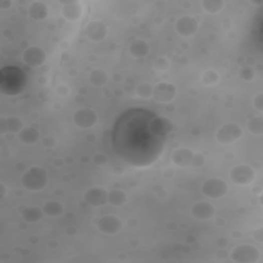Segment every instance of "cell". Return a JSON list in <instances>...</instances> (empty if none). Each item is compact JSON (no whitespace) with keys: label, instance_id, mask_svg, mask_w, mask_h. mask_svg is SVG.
<instances>
[{"label":"cell","instance_id":"cell-1","mask_svg":"<svg viewBox=\"0 0 263 263\" xmlns=\"http://www.w3.org/2000/svg\"><path fill=\"white\" fill-rule=\"evenodd\" d=\"M26 84L24 72L15 67H6L0 72V91L7 96H15L21 93Z\"/></svg>","mask_w":263,"mask_h":263},{"label":"cell","instance_id":"cell-2","mask_svg":"<svg viewBox=\"0 0 263 263\" xmlns=\"http://www.w3.org/2000/svg\"><path fill=\"white\" fill-rule=\"evenodd\" d=\"M49 182L48 172L42 167L30 168L21 178L22 185L31 191L44 189Z\"/></svg>","mask_w":263,"mask_h":263},{"label":"cell","instance_id":"cell-3","mask_svg":"<svg viewBox=\"0 0 263 263\" xmlns=\"http://www.w3.org/2000/svg\"><path fill=\"white\" fill-rule=\"evenodd\" d=\"M201 191L207 197L218 199L226 195L228 192V185L223 179L210 178L203 183Z\"/></svg>","mask_w":263,"mask_h":263},{"label":"cell","instance_id":"cell-4","mask_svg":"<svg viewBox=\"0 0 263 263\" xmlns=\"http://www.w3.org/2000/svg\"><path fill=\"white\" fill-rule=\"evenodd\" d=\"M230 257L236 263H255L260 258V251L252 245H239L232 250Z\"/></svg>","mask_w":263,"mask_h":263},{"label":"cell","instance_id":"cell-5","mask_svg":"<svg viewBox=\"0 0 263 263\" xmlns=\"http://www.w3.org/2000/svg\"><path fill=\"white\" fill-rule=\"evenodd\" d=\"M242 136L241 128L236 124H225L219 128L216 133V140L219 143L229 145L239 140Z\"/></svg>","mask_w":263,"mask_h":263},{"label":"cell","instance_id":"cell-6","mask_svg":"<svg viewBox=\"0 0 263 263\" xmlns=\"http://www.w3.org/2000/svg\"><path fill=\"white\" fill-rule=\"evenodd\" d=\"M256 174L252 167L248 165H238L230 170L229 178L236 185H249L255 180Z\"/></svg>","mask_w":263,"mask_h":263},{"label":"cell","instance_id":"cell-7","mask_svg":"<svg viewBox=\"0 0 263 263\" xmlns=\"http://www.w3.org/2000/svg\"><path fill=\"white\" fill-rule=\"evenodd\" d=\"M149 131L155 137L165 138L174 131V124L168 117L156 116L150 121Z\"/></svg>","mask_w":263,"mask_h":263},{"label":"cell","instance_id":"cell-8","mask_svg":"<svg viewBox=\"0 0 263 263\" xmlns=\"http://www.w3.org/2000/svg\"><path fill=\"white\" fill-rule=\"evenodd\" d=\"M73 121L79 129H91L97 124L98 115L96 111L91 108H82L74 112Z\"/></svg>","mask_w":263,"mask_h":263},{"label":"cell","instance_id":"cell-9","mask_svg":"<svg viewBox=\"0 0 263 263\" xmlns=\"http://www.w3.org/2000/svg\"><path fill=\"white\" fill-rule=\"evenodd\" d=\"M124 223L118 217L113 215H106L101 217L98 221V229L104 233L113 235L118 233L121 229H123Z\"/></svg>","mask_w":263,"mask_h":263},{"label":"cell","instance_id":"cell-10","mask_svg":"<svg viewBox=\"0 0 263 263\" xmlns=\"http://www.w3.org/2000/svg\"><path fill=\"white\" fill-rule=\"evenodd\" d=\"M23 60L29 67L36 68L45 64L47 54L43 48L36 46L29 47L23 54Z\"/></svg>","mask_w":263,"mask_h":263},{"label":"cell","instance_id":"cell-11","mask_svg":"<svg viewBox=\"0 0 263 263\" xmlns=\"http://www.w3.org/2000/svg\"><path fill=\"white\" fill-rule=\"evenodd\" d=\"M85 203L93 207H101L108 203V192L102 187H91L84 195Z\"/></svg>","mask_w":263,"mask_h":263},{"label":"cell","instance_id":"cell-12","mask_svg":"<svg viewBox=\"0 0 263 263\" xmlns=\"http://www.w3.org/2000/svg\"><path fill=\"white\" fill-rule=\"evenodd\" d=\"M177 90L169 83H159L153 88V99L159 103H169L175 99Z\"/></svg>","mask_w":263,"mask_h":263},{"label":"cell","instance_id":"cell-13","mask_svg":"<svg viewBox=\"0 0 263 263\" xmlns=\"http://www.w3.org/2000/svg\"><path fill=\"white\" fill-rule=\"evenodd\" d=\"M86 36L94 43L102 42L108 34V28L102 21H91L85 30Z\"/></svg>","mask_w":263,"mask_h":263},{"label":"cell","instance_id":"cell-14","mask_svg":"<svg viewBox=\"0 0 263 263\" xmlns=\"http://www.w3.org/2000/svg\"><path fill=\"white\" fill-rule=\"evenodd\" d=\"M176 31L184 37H190L194 35L198 30V23L196 20L189 16H183L177 20L175 24Z\"/></svg>","mask_w":263,"mask_h":263},{"label":"cell","instance_id":"cell-15","mask_svg":"<svg viewBox=\"0 0 263 263\" xmlns=\"http://www.w3.org/2000/svg\"><path fill=\"white\" fill-rule=\"evenodd\" d=\"M63 5L62 7V16L69 22H76L82 18L84 9L79 2L71 0V2L61 3Z\"/></svg>","mask_w":263,"mask_h":263},{"label":"cell","instance_id":"cell-16","mask_svg":"<svg viewBox=\"0 0 263 263\" xmlns=\"http://www.w3.org/2000/svg\"><path fill=\"white\" fill-rule=\"evenodd\" d=\"M171 158L176 166L181 168H186L188 166H192L194 152L186 147L177 148L173 151Z\"/></svg>","mask_w":263,"mask_h":263},{"label":"cell","instance_id":"cell-17","mask_svg":"<svg viewBox=\"0 0 263 263\" xmlns=\"http://www.w3.org/2000/svg\"><path fill=\"white\" fill-rule=\"evenodd\" d=\"M216 210L209 201H197L191 207V215L197 220H209L214 217Z\"/></svg>","mask_w":263,"mask_h":263},{"label":"cell","instance_id":"cell-18","mask_svg":"<svg viewBox=\"0 0 263 263\" xmlns=\"http://www.w3.org/2000/svg\"><path fill=\"white\" fill-rule=\"evenodd\" d=\"M23 129L24 125L21 118L17 116H2V118H0V134L2 135H5L7 133L19 134Z\"/></svg>","mask_w":263,"mask_h":263},{"label":"cell","instance_id":"cell-19","mask_svg":"<svg viewBox=\"0 0 263 263\" xmlns=\"http://www.w3.org/2000/svg\"><path fill=\"white\" fill-rule=\"evenodd\" d=\"M28 13L30 18L35 21H43L49 16V8L44 2H33L29 6Z\"/></svg>","mask_w":263,"mask_h":263},{"label":"cell","instance_id":"cell-20","mask_svg":"<svg viewBox=\"0 0 263 263\" xmlns=\"http://www.w3.org/2000/svg\"><path fill=\"white\" fill-rule=\"evenodd\" d=\"M150 52L149 45L142 39H136L130 45L129 53L134 58H145Z\"/></svg>","mask_w":263,"mask_h":263},{"label":"cell","instance_id":"cell-21","mask_svg":"<svg viewBox=\"0 0 263 263\" xmlns=\"http://www.w3.org/2000/svg\"><path fill=\"white\" fill-rule=\"evenodd\" d=\"M40 138V134L38 130L32 127L24 128L21 132L19 133V140L21 141L23 144L26 145H33L37 143Z\"/></svg>","mask_w":263,"mask_h":263},{"label":"cell","instance_id":"cell-22","mask_svg":"<svg viewBox=\"0 0 263 263\" xmlns=\"http://www.w3.org/2000/svg\"><path fill=\"white\" fill-rule=\"evenodd\" d=\"M44 213L49 217H58L63 215L64 207L63 205L57 200H50L46 203L43 207Z\"/></svg>","mask_w":263,"mask_h":263},{"label":"cell","instance_id":"cell-23","mask_svg":"<svg viewBox=\"0 0 263 263\" xmlns=\"http://www.w3.org/2000/svg\"><path fill=\"white\" fill-rule=\"evenodd\" d=\"M44 211L38 208V207H28L25 208L22 212V217L26 222L29 223H34V222H38L44 216Z\"/></svg>","mask_w":263,"mask_h":263},{"label":"cell","instance_id":"cell-24","mask_svg":"<svg viewBox=\"0 0 263 263\" xmlns=\"http://www.w3.org/2000/svg\"><path fill=\"white\" fill-rule=\"evenodd\" d=\"M90 82L95 87H102L108 83V74L102 69H96L90 73Z\"/></svg>","mask_w":263,"mask_h":263},{"label":"cell","instance_id":"cell-25","mask_svg":"<svg viewBox=\"0 0 263 263\" xmlns=\"http://www.w3.org/2000/svg\"><path fill=\"white\" fill-rule=\"evenodd\" d=\"M128 200V196L126 192L119 189H113L108 192V203L114 207L124 206Z\"/></svg>","mask_w":263,"mask_h":263},{"label":"cell","instance_id":"cell-26","mask_svg":"<svg viewBox=\"0 0 263 263\" xmlns=\"http://www.w3.org/2000/svg\"><path fill=\"white\" fill-rule=\"evenodd\" d=\"M203 10L209 14H218L225 7L224 0H203L201 2Z\"/></svg>","mask_w":263,"mask_h":263},{"label":"cell","instance_id":"cell-27","mask_svg":"<svg viewBox=\"0 0 263 263\" xmlns=\"http://www.w3.org/2000/svg\"><path fill=\"white\" fill-rule=\"evenodd\" d=\"M248 131L256 136H260L263 134V117L262 116H254L250 118L247 123Z\"/></svg>","mask_w":263,"mask_h":263},{"label":"cell","instance_id":"cell-28","mask_svg":"<svg viewBox=\"0 0 263 263\" xmlns=\"http://www.w3.org/2000/svg\"><path fill=\"white\" fill-rule=\"evenodd\" d=\"M219 79H220L219 73L215 70L210 69L203 73L200 78V82L205 86H214L219 82Z\"/></svg>","mask_w":263,"mask_h":263},{"label":"cell","instance_id":"cell-29","mask_svg":"<svg viewBox=\"0 0 263 263\" xmlns=\"http://www.w3.org/2000/svg\"><path fill=\"white\" fill-rule=\"evenodd\" d=\"M136 94L141 99H149L153 95V87L147 83H142L137 86L136 88Z\"/></svg>","mask_w":263,"mask_h":263},{"label":"cell","instance_id":"cell-30","mask_svg":"<svg viewBox=\"0 0 263 263\" xmlns=\"http://www.w3.org/2000/svg\"><path fill=\"white\" fill-rule=\"evenodd\" d=\"M238 76H239V78L241 80H244V82H251V80L255 76V71H254V69L252 67L245 66V67H242L239 70Z\"/></svg>","mask_w":263,"mask_h":263},{"label":"cell","instance_id":"cell-31","mask_svg":"<svg viewBox=\"0 0 263 263\" xmlns=\"http://www.w3.org/2000/svg\"><path fill=\"white\" fill-rule=\"evenodd\" d=\"M153 66L156 70L165 71L170 67V61L165 57H159L154 61Z\"/></svg>","mask_w":263,"mask_h":263},{"label":"cell","instance_id":"cell-32","mask_svg":"<svg viewBox=\"0 0 263 263\" xmlns=\"http://www.w3.org/2000/svg\"><path fill=\"white\" fill-rule=\"evenodd\" d=\"M253 105L254 107L259 110V111H263V94L262 93H258L254 99H253Z\"/></svg>","mask_w":263,"mask_h":263},{"label":"cell","instance_id":"cell-33","mask_svg":"<svg viewBox=\"0 0 263 263\" xmlns=\"http://www.w3.org/2000/svg\"><path fill=\"white\" fill-rule=\"evenodd\" d=\"M205 164V157L201 154H194V158L192 161V166L194 167H203Z\"/></svg>","mask_w":263,"mask_h":263},{"label":"cell","instance_id":"cell-34","mask_svg":"<svg viewBox=\"0 0 263 263\" xmlns=\"http://www.w3.org/2000/svg\"><path fill=\"white\" fill-rule=\"evenodd\" d=\"M43 143H44V145H45L46 147L52 148V147L56 146V144H57V141H56V139H55L54 137H52V136H49V137H46V138H44V140H43Z\"/></svg>","mask_w":263,"mask_h":263},{"label":"cell","instance_id":"cell-35","mask_svg":"<svg viewBox=\"0 0 263 263\" xmlns=\"http://www.w3.org/2000/svg\"><path fill=\"white\" fill-rule=\"evenodd\" d=\"M56 91H57V94H58L59 96L65 97V96H67L68 93H69V88H68L67 86H65V85H60V86H58V88H57Z\"/></svg>","mask_w":263,"mask_h":263},{"label":"cell","instance_id":"cell-36","mask_svg":"<svg viewBox=\"0 0 263 263\" xmlns=\"http://www.w3.org/2000/svg\"><path fill=\"white\" fill-rule=\"evenodd\" d=\"M253 236H254V238H255L257 241L262 242V241H263V228L260 227V228L256 229V230L254 231V233H253Z\"/></svg>","mask_w":263,"mask_h":263},{"label":"cell","instance_id":"cell-37","mask_svg":"<svg viewBox=\"0 0 263 263\" xmlns=\"http://www.w3.org/2000/svg\"><path fill=\"white\" fill-rule=\"evenodd\" d=\"M94 161H95V163H96L97 165H103V164L106 163L107 159H106L105 155H102V154H97V155L95 156V158H94Z\"/></svg>","mask_w":263,"mask_h":263},{"label":"cell","instance_id":"cell-38","mask_svg":"<svg viewBox=\"0 0 263 263\" xmlns=\"http://www.w3.org/2000/svg\"><path fill=\"white\" fill-rule=\"evenodd\" d=\"M12 2L11 0H2L0 2V7H2L3 9H10L12 7Z\"/></svg>","mask_w":263,"mask_h":263},{"label":"cell","instance_id":"cell-39","mask_svg":"<svg viewBox=\"0 0 263 263\" xmlns=\"http://www.w3.org/2000/svg\"><path fill=\"white\" fill-rule=\"evenodd\" d=\"M0 191H2V194H0V197L4 198L6 196V193H7V189H6V186L4 183L0 184Z\"/></svg>","mask_w":263,"mask_h":263}]
</instances>
